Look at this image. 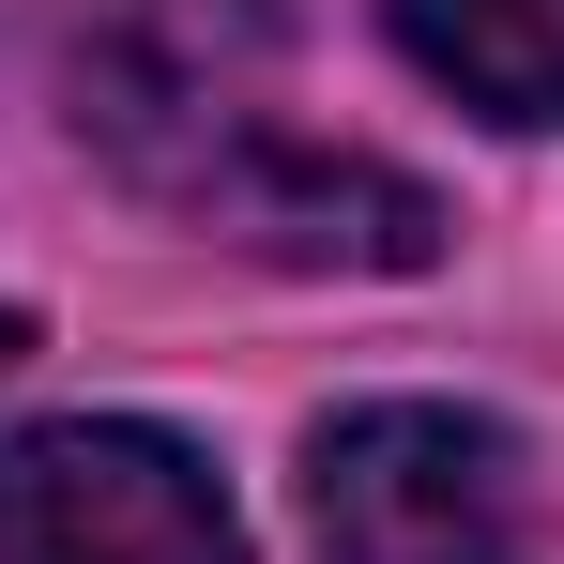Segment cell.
I'll return each instance as SVG.
<instances>
[{
	"instance_id": "obj_3",
	"label": "cell",
	"mask_w": 564,
	"mask_h": 564,
	"mask_svg": "<svg viewBox=\"0 0 564 564\" xmlns=\"http://www.w3.org/2000/svg\"><path fill=\"white\" fill-rule=\"evenodd\" d=\"M0 564H245V519L184 427L46 412L0 427Z\"/></svg>"
},
{
	"instance_id": "obj_1",
	"label": "cell",
	"mask_w": 564,
	"mask_h": 564,
	"mask_svg": "<svg viewBox=\"0 0 564 564\" xmlns=\"http://www.w3.org/2000/svg\"><path fill=\"white\" fill-rule=\"evenodd\" d=\"M93 138L138 169L153 198L214 214L229 245H275V260H381L412 275L443 245V198L367 169V153H321L275 107V0H122L77 62Z\"/></svg>"
},
{
	"instance_id": "obj_2",
	"label": "cell",
	"mask_w": 564,
	"mask_h": 564,
	"mask_svg": "<svg viewBox=\"0 0 564 564\" xmlns=\"http://www.w3.org/2000/svg\"><path fill=\"white\" fill-rule=\"evenodd\" d=\"M321 564H534V458L458 397H367L305 443Z\"/></svg>"
},
{
	"instance_id": "obj_4",
	"label": "cell",
	"mask_w": 564,
	"mask_h": 564,
	"mask_svg": "<svg viewBox=\"0 0 564 564\" xmlns=\"http://www.w3.org/2000/svg\"><path fill=\"white\" fill-rule=\"evenodd\" d=\"M381 31L473 122H564V0H381Z\"/></svg>"
}]
</instances>
